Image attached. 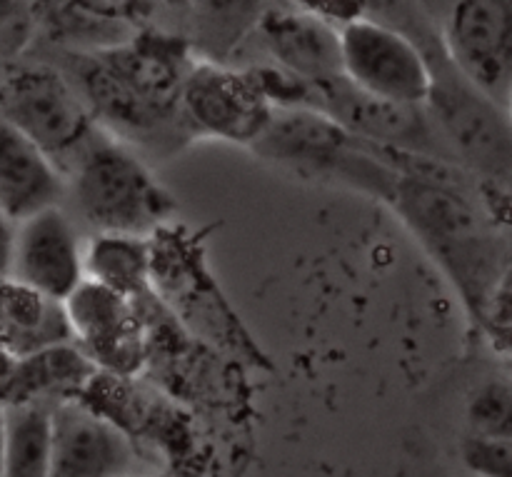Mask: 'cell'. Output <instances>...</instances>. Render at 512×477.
Here are the masks:
<instances>
[{
  "mask_svg": "<svg viewBox=\"0 0 512 477\" xmlns=\"http://www.w3.org/2000/svg\"><path fill=\"white\" fill-rule=\"evenodd\" d=\"M453 165L408 155L390 208L480 318L498 285V243Z\"/></svg>",
  "mask_w": 512,
  "mask_h": 477,
  "instance_id": "cell-1",
  "label": "cell"
},
{
  "mask_svg": "<svg viewBox=\"0 0 512 477\" xmlns=\"http://www.w3.org/2000/svg\"><path fill=\"white\" fill-rule=\"evenodd\" d=\"M250 150L303 178L343 185L388 205L400 180L395 150L368 143L330 115L305 105L275 108Z\"/></svg>",
  "mask_w": 512,
  "mask_h": 477,
  "instance_id": "cell-2",
  "label": "cell"
},
{
  "mask_svg": "<svg viewBox=\"0 0 512 477\" xmlns=\"http://www.w3.org/2000/svg\"><path fill=\"white\" fill-rule=\"evenodd\" d=\"M65 193L98 235L143 240L175 213L173 195L153 178L138 153L105 130L68 175Z\"/></svg>",
  "mask_w": 512,
  "mask_h": 477,
  "instance_id": "cell-3",
  "label": "cell"
},
{
  "mask_svg": "<svg viewBox=\"0 0 512 477\" xmlns=\"http://www.w3.org/2000/svg\"><path fill=\"white\" fill-rule=\"evenodd\" d=\"M0 118L38 145L65 180L103 135L80 90L43 65L0 80Z\"/></svg>",
  "mask_w": 512,
  "mask_h": 477,
  "instance_id": "cell-4",
  "label": "cell"
},
{
  "mask_svg": "<svg viewBox=\"0 0 512 477\" xmlns=\"http://www.w3.org/2000/svg\"><path fill=\"white\" fill-rule=\"evenodd\" d=\"M340 68L353 88L383 103L428 105L433 93L425 50L410 35L365 15L340 28Z\"/></svg>",
  "mask_w": 512,
  "mask_h": 477,
  "instance_id": "cell-5",
  "label": "cell"
},
{
  "mask_svg": "<svg viewBox=\"0 0 512 477\" xmlns=\"http://www.w3.org/2000/svg\"><path fill=\"white\" fill-rule=\"evenodd\" d=\"M425 108L458 163L512 188V123L500 105L475 90L455 68L453 73L433 68V93Z\"/></svg>",
  "mask_w": 512,
  "mask_h": 477,
  "instance_id": "cell-6",
  "label": "cell"
},
{
  "mask_svg": "<svg viewBox=\"0 0 512 477\" xmlns=\"http://www.w3.org/2000/svg\"><path fill=\"white\" fill-rule=\"evenodd\" d=\"M275 105L255 70H235L215 60L190 65L180 93V113L193 133L253 145Z\"/></svg>",
  "mask_w": 512,
  "mask_h": 477,
  "instance_id": "cell-7",
  "label": "cell"
},
{
  "mask_svg": "<svg viewBox=\"0 0 512 477\" xmlns=\"http://www.w3.org/2000/svg\"><path fill=\"white\" fill-rule=\"evenodd\" d=\"M450 65L475 90L508 105L512 93V0H455L443 30Z\"/></svg>",
  "mask_w": 512,
  "mask_h": 477,
  "instance_id": "cell-8",
  "label": "cell"
},
{
  "mask_svg": "<svg viewBox=\"0 0 512 477\" xmlns=\"http://www.w3.org/2000/svg\"><path fill=\"white\" fill-rule=\"evenodd\" d=\"M10 280L53 303H65L85 283L78 230L60 205L15 225Z\"/></svg>",
  "mask_w": 512,
  "mask_h": 477,
  "instance_id": "cell-9",
  "label": "cell"
},
{
  "mask_svg": "<svg viewBox=\"0 0 512 477\" xmlns=\"http://www.w3.org/2000/svg\"><path fill=\"white\" fill-rule=\"evenodd\" d=\"M50 477H130L138 453L115 420L78 400H63L50 413Z\"/></svg>",
  "mask_w": 512,
  "mask_h": 477,
  "instance_id": "cell-10",
  "label": "cell"
},
{
  "mask_svg": "<svg viewBox=\"0 0 512 477\" xmlns=\"http://www.w3.org/2000/svg\"><path fill=\"white\" fill-rule=\"evenodd\" d=\"M275 68L305 85H320L343 75L340 28L298 10H265L255 28Z\"/></svg>",
  "mask_w": 512,
  "mask_h": 477,
  "instance_id": "cell-11",
  "label": "cell"
},
{
  "mask_svg": "<svg viewBox=\"0 0 512 477\" xmlns=\"http://www.w3.org/2000/svg\"><path fill=\"white\" fill-rule=\"evenodd\" d=\"M68 180L53 160L0 118V213L20 220L60 205Z\"/></svg>",
  "mask_w": 512,
  "mask_h": 477,
  "instance_id": "cell-12",
  "label": "cell"
},
{
  "mask_svg": "<svg viewBox=\"0 0 512 477\" xmlns=\"http://www.w3.org/2000/svg\"><path fill=\"white\" fill-rule=\"evenodd\" d=\"M98 60L145 105L170 118H183L180 93L190 65H185L173 50L160 43L133 40L103 50Z\"/></svg>",
  "mask_w": 512,
  "mask_h": 477,
  "instance_id": "cell-13",
  "label": "cell"
},
{
  "mask_svg": "<svg viewBox=\"0 0 512 477\" xmlns=\"http://www.w3.org/2000/svg\"><path fill=\"white\" fill-rule=\"evenodd\" d=\"M53 408L15 400L3 410V477H50Z\"/></svg>",
  "mask_w": 512,
  "mask_h": 477,
  "instance_id": "cell-14",
  "label": "cell"
},
{
  "mask_svg": "<svg viewBox=\"0 0 512 477\" xmlns=\"http://www.w3.org/2000/svg\"><path fill=\"white\" fill-rule=\"evenodd\" d=\"M205 60L223 63L240 40L255 33L265 15L263 0H193Z\"/></svg>",
  "mask_w": 512,
  "mask_h": 477,
  "instance_id": "cell-15",
  "label": "cell"
},
{
  "mask_svg": "<svg viewBox=\"0 0 512 477\" xmlns=\"http://www.w3.org/2000/svg\"><path fill=\"white\" fill-rule=\"evenodd\" d=\"M90 270L95 280L110 290L133 288L143 280L145 253L138 238H123V235H98L90 248Z\"/></svg>",
  "mask_w": 512,
  "mask_h": 477,
  "instance_id": "cell-16",
  "label": "cell"
},
{
  "mask_svg": "<svg viewBox=\"0 0 512 477\" xmlns=\"http://www.w3.org/2000/svg\"><path fill=\"white\" fill-rule=\"evenodd\" d=\"M468 423L473 435L512 443V385L508 380L493 378L470 395Z\"/></svg>",
  "mask_w": 512,
  "mask_h": 477,
  "instance_id": "cell-17",
  "label": "cell"
},
{
  "mask_svg": "<svg viewBox=\"0 0 512 477\" xmlns=\"http://www.w3.org/2000/svg\"><path fill=\"white\" fill-rule=\"evenodd\" d=\"M463 458L475 473L485 477H512V443L508 440L470 435L463 445Z\"/></svg>",
  "mask_w": 512,
  "mask_h": 477,
  "instance_id": "cell-18",
  "label": "cell"
},
{
  "mask_svg": "<svg viewBox=\"0 0 512 477\" xmlns=\"http://www.w3.org/2000/svg\"><path fill=\"white\" fill-rule=\"evenodd\" d=\"M288 3L290 10L313 15L335 28H343V25L363 18V0H288Z\"/></svg>",
  "mask_w": 512,
  "mask_h": 477,
  "instance_id": "cell-19",
  "label": "cell"
},
{
  "mask_svg": "<svg viewBox=\"0 0 512 477\" xmlns=\"http://www.w3.org/2000/svg\"><path fill=\"white\" fill-rule=\"evenodd\" d=\"M13 240H15V223H10L0 213V280L10 278V258H13Z\"/></svg>",
  "mask_w": 512,
  "mask_h": 477,
  "instance_id": "cell-20",
  "label": "cell"
},
{
  "mask_svg": "<svg viewBox=\"0 0 512 477\" xmlns=\"http://www.w3.org/2000/svg\"><path fill=\"white\" fill-rule=\"evenodd\" d=\"M18 13V0H0V23L10 20Z\"/></svg>",
  "mask_w": 512,
  "mask_h": 477,
  "instance_id": "cell-21",
  "label": "cell"
},
{
  "mask_svg": "<svg viewBox=\"0 0 512 477\" xmlns=\"http://www.w3.org/2000/svg\"><path fill=\"white\" fill-rule=\"evenodd\" d=\"M0 477H3V410H0Z\"/></svg>",
  "mask_w": 512,
  "mask_h": 477,
  "instance_id": "cell-22",
  "label": "cell"
},
{
  "mask_svg": "<svg viewBox=\"0 0 512 477\" xmlns=\"http://www.w3.org/2000/svg\"><path fill=\"white\" fill-rule=\"evenodd\" d=\"M508 110H510L508 118H510V123H512V93H510V100H508Z\"/></svg>",
  "mask_w": 512,
  "mask_h": 477,
  "instance_id": "cell-23",
  "label": "cell"
}]
</instances>
